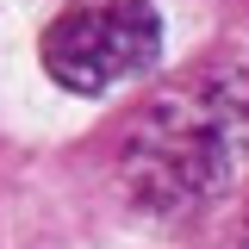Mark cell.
<instances>
[{"instance_id": "cell-1", "label": "cell", "mask_w": 249, "mask_h": 249, "mask_svg": "<svg viewBox=\"0 0 249 249\" xmlns=\"http://www.w3.org/2000/svg\"><path fill=\"white\" fill-rule=\"evenodd\" d=\"M249 168V69L212 62L156 88L119 143L124 193L156 218H181L231 193Z\"/></svg>"}, {"instance_id": "cell-3", "label": "cell", "mask_w": 249, "mask_h": 249, "mask_svg": "<svg viewBox=\"0 0 249 249\" xmlns=\"http://www.w3.org/2000/svg\"><path fill=\"white\" fill-rule=\"evenodd\" d=\"M237 249H249V231H243V243H237Z\"/></svg>"}, {"instance_id": "cell-2", "label": "cell", "mask_w": 249, "mask_h": 249, "mask_svg": "<svg viewBox=\"0 0 249 249\" xmlns=\"http://www.w3.org/2000/svg\"><path fill=\"white\" fill-rule=\"evenodd\" d=\"M162 56V25L150 0H69L44 25V75L69 93H106L150 75Z\"/></svg>"}]
</instances>
